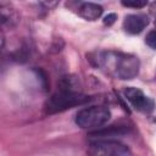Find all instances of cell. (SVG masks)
Returning <instances> with one entry per match:
<instances>
[{
    "mask_svg": "<svg viewBox=\"0 0 156 156\" xmlns=\"http://www.w3.org/2000/svg\"><path fill=\"white\" fill-rule=\"evenodd\" d=\"M89 156H133L128 146L115 140H96L88 147Z\"/></svg>",
    "mask_w": 156,
    "mask_h": 156,
    "instance_id": "cell-4",
    "label": "cell"
},
{
    "mask_svg": "<svg viewBox=\"0 0 156 156\" xmlns=\"http://www.w3.org/2000/svg\"><path fill=\"white\" fill-rule=\"evenodd\" d=\"M145 43L150 48H152V49L156 50V30H151V32L147 33V35L145 38Z\"/></svg>",
    "mask_w": 156,
    "mask_h": 156,
    "instance_id": "cell-8",
    "label": "cell"
},
{
    "mask_svg": "<svg viewBox=\"0 0 156 156\" xmlns=\"http://www.w3.org/2000/svg\"><path fill=\"white\" fill-rule=\"evenodd\" d=\"M149 23L145 15H128L123 21V28L129 34H139Z\"/></svg>",
    "mask_w": 156,
    "mask_h": 156,
    "instance_id": "cell-6",
    "label": "cell"
},
{
    "mask_svg": "<svg viewBox=\"0 0 156 156\" xmlns=\"http://www.w3.org/2000/svg\"><path fill=\"white\" fill-rule=\"evenodd\" d=\"M116 20H117V16H116L115 13H110V15H107V16L104 18V23H105L106 26H111V24L115 23Z\"/></svg>",
    "mask_w": 156,
    "mask_h": 156,
    "instance_id": "cell-10",
    "label": "cell"
},
{
    "mask_svg": "<svg viewBox=\"0 0 156 156\" xmlns=\"http://www.w3.org/2000/svg\"><path fill=\"white\" fill-rule=\"evenodd\" d=\"M111 117L106 106H90L80 110L76 116V123L83 129H95L104 126Z\"/></svg>",
    "mask_w": 156,
    "mask_h": 156,
    "instance_id": "cell-2",
    "label": "cell"
},
{
    "mask_svg": "<svg viewBox=\"0 0 156 156\" xmlns=\"http://www.w3.org/2000/svg\"><path fill=\"white\" fill-rule=\"evenodd\" d=\"M89 101V98L72 90H61L60 93L54 94L45 104V110L48 113L60 112L67 108H71L77 105H82Z\"/></svg>",
    "mask_w": 156,
    "mask_h": 156,
    "instance_id": "cell-3",
    "label": "cell"
},
{
    "mask_svg": "<svg viewBox=\"0 0 156 156\" xmlns=\"http://www.w3.org/2000/svg\"><path fill=\"white\" fill-rule=\"evenodd\" d=\"M146 1H141V0H136V1H122L123 6L127 7H135V9H141L144 6H146Z\"/></svg>",
    "mask_w": 156,
    "mask_h": 156,
    "instance_id": "cell-9",
    "label": "cell"
},
{
    "mask_svg": "<svg viewBox=\"0 0 156 156\" xmlns=\"http://www.w3.org/2000/svg\"><path fill=\"white\" fill-rule=\"evenodd\" d=\"M151 10H152L154 12H156V2H154V5H152V7H151Z\"/></svg>",
    "mask_w": 156,
    "mask_h": 156,
    "instance_id": "cell-11",
    "label": "cell"
},
{
    "mask_svg": "<svg viewBox=\"0 0 156 156\" xmlns=\"http://www.w3.org/2000/svg\"><path fill=\"white\" fill-rule=\"evenodd\" d=\"M78 13L87 21H95L101 16L102 7L94 2H83L78 9Z\"/></svg>",
    "mask_w": 156,
    "mask_h": 156,
    "instance_id": "cell-7",
    "label": "cell"
},
{
    "mask_svg": "<svg viewBox=\"0 0 156 156\" xmlns=\"http://www.w3.org/2000/svg\"><path fill=\"white\" fill-rule=\"evenodd\" d=\"M124 96L127 98V100L135 107L138 108L139 111H143V112H151L155 107V104L154 101L145 96L144 93L138 89V88H134V87H129V88H126L124 89Z\"/></svg>",
    "mask_w": 156,
    "mask_h": 156,
    "instance_id": "cell-5",
    "label": "cell"
},
{
    "mask_svg": "<svg viewBox=\"0 0 156 156\" xmlns=\"http://www.w3.org/2000/svg\"><path fill=\"white\" fill-rule=\"evenodd\" d=\"M99 65L119 79H132L139 72V60L130 54L116 51L104 52L99 56Z\"/></svg>",
    "mask_w": 156,
    "mask_h": 156,
    "instance_id": "cell-1",
    "label": "cell"
}]
</instances>
